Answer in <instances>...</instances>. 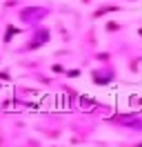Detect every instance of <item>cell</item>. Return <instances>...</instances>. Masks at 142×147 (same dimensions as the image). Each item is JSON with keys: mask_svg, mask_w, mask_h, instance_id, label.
<instances>
[{"mask_svg": "<svg viewBox=\"0 0 142 147\" xmlns=\"http://www.w3.org/2000/svg\"><path fill=\"white\" fill-rule=\"evenodd\" d=\"M0 80H11V74L9 71H0Z\"/></svg>", "mask_w": 142, "mask_h": 147, "instance_id": "10", "label": "cell"}, {"mask_svg": "<svg viewBox=\"0 0 142 147\" xmlns=\"http://www.w3.org/2000/svg\"><path fill=\"white\" fill-rule=\"evenodd\" d=\"M51 13V7H40V5H29V7H20L18 9V20L29 27H38L47 16Z\"/></svg>", "mask_w": 142, "mask_h": 147, "instance_id": "1", "label": "cell"}, {"mask_svg": "<svg viewBox=\"0 0 142 147\" xmlns=\"http://www.w3.org/2000/svg\"><path fill=\"white\" fill-rule=\"evenodd\" d=\"M20 34V29L13 27V25H7V31H5V36H2V40H5V45H9L11 40H13V36H18Z\"/></svg>", "mask_w": 142, "mask_h": 147, "instance_id": "5", "label": "cell"}, {"mask_svg": "<svg viewBox=\"0 0 142 147\" xmlns=\"http://www.w3.org/2000/svg\"><path fill=\"white\" fill-rule=\"evenodd\" d=\"M51 71H53V74H64V67H62V65H53Z\"/></svg>", "mask_w": 142, "mask_h": 147, "instance_id": "8", "label": "cell"}, {"mask_svg": "<svg viewBox=\"0 0 142 147\" xmlns=\"http://www.w3.org/2000/svg\"><path fill=\"white\" fill-rule=\"evenodd\" d=\"M113 78H115L113 67H98V69L91 71V80H93L96 85H109Z\"/></svg>", "mask_w": 142, "mask_h": 147, "instance_id": "3", "label": "cell"}, {"mask_svg": "<svg viewBox=\"0 0 142 147\" xmlns=\"http://www.w3.org/2000/svg\"><path fill=\"white\" fill-rule=\"evenodd\" d=\"M113 11H122V7H120V5H100V7L91 13V20H100V18H104L107 13H113Z\"/></svg>", "mask_w": 142, "mask_h": 147, "instance_id": "4", "label": "cell"}, {"mask_svg": "<svg viewBox=\"0 0 142 147\" xmlns=\"http://www.w3.org/2000/svg\"><path fill=\"white\" fill-rule=\"evenodd\" d=\"M111 58V54H107V51H100V54H96V60H100V63H107Z\"/></svg>", "mask_w": 142, "mask_h": 147, "instance_id": "7", "label": "cell"}, {"mask_svg": "<svg viewBox=\"0 0 142 147\" xmlns=\"http://www.w3.org/2000/svg\"><path fill=\"white\" fill-rule=\"evenodd\" d=\"M67 76H69V78H78V76H80V69H69Z\"/></svg>", "mask_w": 142, "mask_h": 147, "instance_id": "9", "label": "cell"}, {"mask_svg": "<svg viewBox=\"0 0 142 147\" xmlns=\"http://www.w3.org/2000/svg\"><path fill=\"white\" fill-rule=\"evenodd\" d=\"M49 42H51V31H49V27L38 25V27H33V31H31V38L18 49V54H25V51H38L40 47L49 45Z\"/></svg>", "mask_w": 142, "mask_h": 147, "instance_id": "2", "label": "cell"}, {"mask_svg": "<svg viewBox=\"0 0 142 147\" xmlns=\"http://www.w3.org/2000/svg\"><path fill=\"white\" fill-rule=\"evenodd\" d=\"M138 147H142V145H138Z\"/></svg>", "mask_w": 142, "mask_h": 147, "instance_id": "11", "label": "cell"}, {"mask_svg": "<svg viewBox=\"0 0 142 147\" xmlns=\"http://www.w3.org/2000/svg\"><path fill=\"white\" fill-rule=\"evenodd\" d=\"M104 29L109 31V34H113V31H120V29H122V25H118V22H113V20H109V22L104 25Z\"/></svg>", "mask_w": 142, "mask_h": 147, "instance_id": "6", "label": "cell"}]
</instances>
